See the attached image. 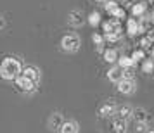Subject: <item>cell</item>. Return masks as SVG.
Instances as JSON below:
<instances>
[{
  "label": "cell",
  "mask_w": 154,
  "mask_h": 133,
  "mask_svg": "<svg viewBox=\"0 0 154 133\" xmlns=\"http://www.w3.org/2000/svg\"><path fill=\"white\" fill-rule=\"evenodd\" d=\"M146 11H147L146 4H135L132 7V14H133V17H144Z\"/></svg>",
  "instance_id": "obj_16"
},
{
  "label": "cell",
  "mask_w": 154,
  "mask_h": 133,
  "mask_svg": "<svg viewBox=\"0 0 154 133\" xmlns=\"http://www.w3.org/2000/svg\"><path fill=\"white\" fill-rule=\"evenodd\" d=\"M104 33H123L119 19H109L104 23Z\"/></svg>",
  "instance_id": "obj_10"
},
{
  "label": "cell",
  "mask_w": 154,
  "mask_h": 133,
  "mask_svg": "<svg viewBox=\"0 0 154 133\" xmlns=\"http://www.w3.org/2000/svg\"><path fill=\"white\" fill-rule=\"evenodd\" d=\"M126 119H121V118H116L112 121V130L116 133H125L126 131Z\"/></svg>",
  "instance_id": "obj_15"
},
{
  "label": "cell",
  "mask_w": 154,
  "mask_h": 133,
  "mask_svg": "<svg viewBox=\"0 0 154 133\" xmlns=\"http://www.w3.org/2000/svg\"><path fill=\"white\" fill-rule=\"evenodd\" d=\"M104 7H106V11H107L109 14H112V11H114V9H118V4H116L114 0H109V2H106V4H104Z\"/></svg>",
  "instance_id": "obj_23"
},
{
  "label": "cell",
  "mask_w": 154,
  "mask_h": 133,
  "mask_svg": "<svg viewBox=\"0 0 154 133\" xmlns=\"http://www.w3.org/2000/svg\"><path fill=\"white\" fill-rule=\"evenodd\" d=\"M133 119H135V123H147V111L144 107H135L133 109Z\"/></svg>",
  "instance_id": "obj_14"
},
{
  "label": "cell",
  "mask_w": 154,
  "mask_h": 133,
  "mask_svg": "<svg viewBox=\"0 0 154 133\" xmlns=\"http://www.w3.org/2000/svg\"><path fill=\"white\" fill-rule=\"evenodd\" d=\"M151 57H152V59H154V49L151 50Z\"/></svg>",
  "instance_id": "obj_31"
},
{
  "label": "cell",
  "mask_w": 154,
  "mask_h": 133,
  "mask_svg": "<svg viewBox=\"0 0 154 133\" xmlns=\"http://www.w3.org/2000/svg\"><path fill=\"white\" fill-rule=\"evenodd\" d=\"M21 73H23V66L14 57H7V59H4L2 64H0V76L4 78V80H7V81L16 80Z\"/></svg>",
  "instance_id": "obj_1"
},
{
  "label": "cell",
  "mask_w": 154,
  "mask_h": 133,
  "mask_svg": "<svg viewBox=\"0 0 154 133\" xmlns=\"http://www.w3.org/2000/svg\"><path fill=\"white\" fill-rule=\"evenodd\" d=\"M132 59L137 62V61H144L146 59V52H144V49H139V50H135L132 54Z\"/></svg>",
  "instance_id": "obj_22"
},
{
  "label": "cell",
  "mask_w": 154,
  "mask_h": 133,
  "mask_svg": "<svg viewBox=\"0 0 154 133\" xmlns=\"http://www.w3.org/2000/svg\"><path fill=\"white\" fill-rule=\"evenodd\" d=\"M123 78H126V80H133V66L132 68L123 69Z\"/></svg>",
  "instance_id": "obj_28"
},
{
  "label": "cell",
  "mask_w": 154,
  "mask_h": 133,
  "mask_svg": "<svg viewBox=\"0 0 154 133\" xmlns=\"http://www.w3.org/2000/svg\"><path fill=\"white\" fill-rule=\"evenodd\" d=\"M149 4H151V5L154 7V0H149Z\"/></svg>",
  "instance_id": "obj_33"
},
{
  "label": "cell",
  "mask_w": 154,
  "mask_h": 133,
  "mask_svg": "<svg viewBox=\"0 0 154 133\" xmlns=\"http://www.w3.org/2000/svg\"><path fill=\"white\" fill-rule=\"evenodd\" d=\"M68 23H69L73 28H80L83 24V14H82V11L73 9L69 14H68Z\"/></svg>",
  "instance_id": "obj_7"
},
{
  "label": "cell",
  "mask_w": 154,
  "mask_h": 133,
  "mask_svg": "<svg viewBox=\"0 0 154 133\" xmlns=\"http://www.w3.org/2000/svg\"><path fill=\"white\" fill-rule=\"evenodd\" d=\"M61 133H78V123L76 121H64L63 126H61Z\"/></svg>",
  "instance_id": "obj_13"
},
{
  "label": "cell",
  "mask_w": 154,
  "mask_h": 133,
  "mask_svg": "<svg viewBox=\"0 0 154 133\" xmlns=\"http://www.w3.org/2000/svg\"><path fill=\"white\" fill-rule=\"evenodd\" d=\"M107 80L112 81V83H119L121 80H123V68L121 66H112L111 69L107 71Z\"/></svg>",
  "instance_id": "obj_8"
},
{
  "label": "cell",
  "mask_w": 154,
  "mask_h": 133,
  "mask_svg": "<svg viewBox=\"0 0 154 133\" xmlns=\"http://www.w3.org/2000/svg\"><path fill=\"white\" fill-rule=\"evenodd\" d=\"M4 28H5V17L0 14V29H4Z\"/></svg>",
  "instance_id": "obj_29"
},
{
  "label": "cell",
  "mask_w": 154,
  "mask_h": 133,
  "mask_svg": "<svg viewBox=\"0 0 154 133\" xmlns=\"http://www.w3.org/2000/svg\"><path fill=\"white\" fill-rule=\"evenodd\" d=\"M133 62H135V61H133L132 57H126V56H123V57H119V59H118V64L123 68V69H126V68H132Z\"/></svg>",
  "instance_id": "obj_18"
},
{
  "label": "cell",
  "mask_w": 154,
  "mask_h": 133,
  "mask_svg": "<svg viewBox=\"0 0 154 133\" xmlns=\"http://www.w3.org/2000/svg\"><path fill=\"white\" fill-rule=\"evenodd\" d=\"M95 2H99V4H106V2H109V0H95Z\"/></svg>",
  "instance_id": "obj_30"
},
{
  "label": "cell",
  "mask_w": 154,
  "mask_h": 133,
  "mask_svg": "<svg viewBox=\"0 0 154 133\" xmlns=\"http://www.w3.org/2000/svg\"><path fill=\"white\" fill-rule=\"evenodd\" d=\"M142 71L144 73H152L154 71V59H144V62H142Z\"/></svg>",
  "instance_id": "obj_19"
},
{
  "label": "cell",
  "mask_w": 154,
  "mask_h": 133,
  "mask_svg": "<svg viewBox=\"0 0 154 133\" xmlns=\"http://www.w3.org/2000/svg\"><path fill=\"white\" fill-rule=\"evenodd\" d=\"M92 40H94V43H95V45H102L106 38H104L102 35H99V33H94V36H92Z\"/></svg>",
  "instance_id": "obj_26"
},
{
  "label": "cell",
  "mask_w": 154,
  "mask_h": 133,
  "mask_svg": "<svg viewBox=\"0 0 154 133\" xmlns=\"http://www.w3.org/2000/svg\"><path fill=\"white\" fill-rule=\"evenodd\" d=\"M147 133H154V131H147Z\"/></svg>",
  "instance_id": "obj_35"
},
{
  "label": "cell",
  "mask_w": 154,
  "mask_h": 133,
  "mask_svg": "<svg viewBox=\"0 0 154 133\" xmlns=\"http://www.w3.org/2000/svg\"><path fill=\"white\" fill-rule=\"evenodd\" d=\"M88 23H90V26H97L99 23H100V14L99 12H92L88 16Z\"/></svg>",
  "instance_id": "obj_21"
},
{
  "label": "cell",
  "mask_w": 154,
  "mask_h": 133,
  "mask_svg": "<svg viewBox=\"0 0 154 133\" xmlns=\"http://www.w3.org/2000/svg\"><path fill=\"white\" fill-rule=\"evenodd\" d=\"M151 38H152V42H154V33H152V36H151Z\"/></svg>",
  "instance_id": "obj_34"
},
{
  "label": "cell",
  "mask_w": 154,
  "mask_h": 133,
  "mask_svg": "<svg viewBox=\"0 0 154 133\" xmlns=\"http://www.w3.org/2000/svg\"><path fill=\"white\" fill-rule=\"evenodd\" d=\"M116 111H118L116 102L114 100H107V102H104V104L99 107V116L100 118H111V116L116 114Z\"/></svg>",
  "instance_id": "obj_3"
},
{
  "label": "cell",
  "mask_w": 154,
  "mask_h": 133,
  "mask_svg": "<svg viewBox=\"0 0 154 133\" xmlns=\"http://www.w3.org/2000/svg\"><path fill=\"white\" fill-rule=\"evenodd\" d=\"M119 57H118V52L114 49H107V50H104V61L106 62H109V64H112V62H116Z\"/></svg>",
  "instance_id": "obj_17"
},
{
  "label": "cell",
  "mask_w": 154,
  "mask_h": 133,
  "mask_svg": "<svg viewBox=\"0 0 154 133\" xmlns=\"http://www.w3.org/2000/svg\"><path fill=\"white\" fill-rule=\"evenodd\" d=\"M126 29H128V33H130V35H139V33H142L140 21H139V19H135V17H130V19L126 21Z\"/></svg>",
  "instance_id": "obj_11"
},
{
  "label": "cell",
  "mask_w": 154,
  "mask_h": 133,
  "mask_svg": "<svg viewBox=\"0 0 154 133\" xmlns=\"http://www.w3.org/2000/svg\"><path fill=\"white\" fill-rule=\"evenodd\" d=\"M80 45H82V40L76 33H68V35L63 36L61 40V49L64 52H69V54H75L80 50Z\"/></svg>",
  "instance_id": "obj_2"
},
{
  "label": "cell",
  "mask_w": 154,
  "mask_h": 133,
  "mask_svg": "<svg viewBox=\"0 0 154 133\" xmlns=\"http://www.w3.org/2000/svg\"><path fill=\"white\" fill-rule=\"evenodd\" d=\"M135 131L137 133H147V123H137Z\"/></svg>",
  "instance_id": "obj_27"
},
{
  "label": "cell",
  "mask_w": 154,
  "mask_h": 133,
  "mask_svg": "<svg viewBox=\"0 0 154 133\" xmlns=\"http://www.w3.org/2000/svg\"><path fill=\"white\" fill-rule=\"evenodd\" d=\"M111 16L114 17V19H123V17H125V11H123L121 7H118V9H114V11H112Z\"/></svg>",
  "instance_id": "obj_25"
},
{
  "label": "cell",
  "mask_w": 154,
  "mask_h": 133,
  "mask_svg": "<svg viewBox=\"0 0 154 133\" xmlns=\"http://www.w3.org/2000/svg\"><path fill=\"white\" fill-rule=\"evenodd\" d=\"M23 74L28 76L29 80H33L36 85H38V81H40V69L35 68V66H24V68H23Z\"/></svg>",
  "instance_id": "obj_9"
},
{
  "label": "cell",
  "mask_w": 154,
  "mask_h": 133,
  "mask_svg": "<svg viewBox=\"0 0 154 133\" xmlns=\"http://www.w3.org/2000/svg\"><path fill=\"white\" fill-rule=\"evenodd\" d=\"M151 23H152V24H154V14L151 16Z\"/></svg>",
  "instance_id": "obj_32"
},
{
  "label": "cell",
  "mask_w": 154,
  "mask_h": 133,
  "mask_svg": "<svg viewBox=\"0 0 154 133\" xmlns=\"http://www.w3.org/2000/svg\"><path fill=\"white\" fill-rule=\"evenodd\" d=\"M63 123H64L63 114H61V112H52L50 118H49V121H47V126H49L50 131H56V130H61Z\"/></svg>",
  "instance_id": "obj_6"
},
{
  "label": "cell",
  "mask_w": 154,
  "mask_h": 133,
  "mask_svg": "<svg viewBox=\"0 0 154 133\" xmlns=\"http://www.w3.org/2000/svg\"><path fill=\"white\" fill-rule=\"evenodd\" d=\"M116 114H118V118H121V119H128L130 116H133V107L130 104H123V105L118 107Z\"/></svg>",
  "instance_id": "obj_12"
},
{
  "label": "cell",
  "mask_w": 154,
  "mask_h": 133,
  "mask_svg": "<svg viewBox=\"0 0 154 133\" xmlns=\"http://www.w3.org/2000/svg\"><path fill=\"white\" fill-rule=\"evenodd\" d=\"M152 38L151 36H146V38H142L140 40V45H142V49H151V45H152Z\"/></svg>",
  "instance_id": "obj_24"
},
{
  "label": "cell",
  "mask_w": 154,
  "mask_h": 133,
  "mask_svg": "<svg viewBox=\"0 0 154 133\" xmlns=\"http://www.w3.org/2000/svg\"><path fill=\"white\" fill-rule=\"evenodd\" d=\"M106 42H119L123 38V33H104Z\"/></svg>",
  "instance_id": "obj_20"
},
{
  "label": "cell",
  "mask_w": 154,
  "mask_h": 133,
  "mask_svg": "<svg viewBox=\"0 0 154 133\" xmlns=\"http://www.w3.org/2000/svg\"><path fill=\"white\" fill-rule=\"evenodd\" d=\"M16 85H17V86H19V90H23V92H33L36 88L35 81H33V80H29L28 76H24L23 73L16 78Z\"/></svg>",
  "instance_id": "obj_4"
},
{
  "label": "cell",
  "mask_w": 154,
  "mask_h": 133,
  "mask_svg": "<svg viewBox=\"0 0 154 133\" xmlns=\"http://www.w3.org/2000/svg\"><path fill=\"white\" fill-rule=\"evenodd\" d=\"M118 85V90L121 92V93H125V95H132L133 92L137 90V83L133 81V80H126V78H123Z\"/></svg>",
  "instance_id": "obj_5"
}]
</instances>
